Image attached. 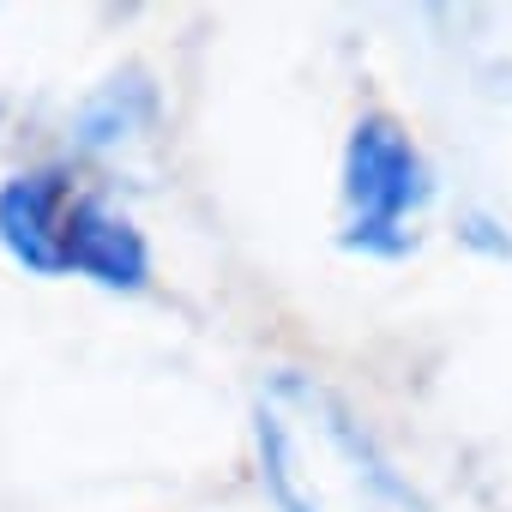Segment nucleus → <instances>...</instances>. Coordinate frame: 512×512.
I'll return each mask as SVG.
<instances>
[{
    "instance_id": "2",
    "label": "nucleus",
    "mask_w": 512,
    "mask_h": 512,
    "mask_svg": "<svg viewBox=\"0 0 512 512\" xmlns=\"http://www.w3.org/2000/svg\"><path fill=\"white\" fill-rule=\"evenodd\" d=\"M0 241L19 266L43 278H97L109 290H139L151 260L139 229L91 187H79L67 169L13 175L0 187Z\"/></svg>"
},
{
    "instance_id": "1",
    "label": "nucleus",
    "mask_w": 512,
    "mask_h": 512,
    "mask_svg": "<svg viewBox=\"0 0 512 512\" xmlns=\"http://www.w3.org/2000/svg\"><path fill=\"white\" fill-rule=\"evenodd\" d=\"M260 458L290 512H428L344 404L308 380H278L260 398Z\"/></svg>"
},
{
    "instance_id": "3",
    "label": "nucleus",
    "mask_w": 512,
    "mask_h": 512,
    "mask_svg": "<svg viewBox=\"0 0 512 512\" xmlns=\"http://www.w3.org/2000/svg\"><path fill=\"white\" fill-rule=\"evenodd\" d=\"M428 199L434 181L416 139L386 115L356 121L344 145V241L362 253H404Z\"/></svg>"
}]
</instances>
